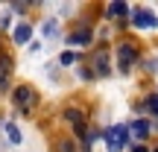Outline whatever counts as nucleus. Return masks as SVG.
I'll return each instance as SVG.
<instances>
[{
    "label": "nucleus",
    "instance_id": "39448f33",
    "mask_svg": "<svg viewBox=\"0 0 158 152\" xmlns=\"http://www.w3.org/2000/svg\"><path fill=\"white\" fill-rule=\"evenodd\" d=\"M147 135H149V120H135L129 126V138H135V141H143Z\"/></svg>",
    "mask_w": 158,
    "mask_h": 152
},
{
    "label": "nucleus",
    "instance_id": "1a4fd4ad",
    "mask_svg": "<svg viewBox=\"0 0 158 152\" xmlns=\"http://www.w3.org/2000/svg\"><path fill=\"white\" fill-rule=\"evenodd\" d=\"M106 15L108 18H123V15H129V6H126V3H111L106 9Z\"/></svg>",
    "mask_w": 158,
    "mask_h": 152
},
{
    "label": "nucleus",
    "instance_id": "0eeeda50",
    "mask_svg": "<svg viewBox=\"0 0 158 152\" xmlns=\"http://www.w3.org/2000/svg\"><path fill=\"white\" fill-rule=\"evenodd\" d=\"M29 38H32V27H29V23H21V27L15 29V41L18 44H27Z\"/></svg>",
    "mask_w": 158,
    "mask_h": 152
},
{
    "label": "nucleus",
    "instance_id": "6e6552de",
    "mask_svg": "<svg viewBox=\"0 0 158 152\" xmlns=\"http://www.w3.org/2000/svg\"><path fill=\"white\" fill-rule=\"evenodd\" d=\"M9 70H12V59L0 53V88H6V76H9Z\"/></svg>",
    "mask_w": 158,
    "mask_h": 152
},
{
    "label": "nucleus",
    "instance_id": "f8f14e48",
    "mask_svg": "<svg viewBox=\"0 0 158 152\" xmlns=\"http://www.w3.org/2000/svg\"><path fill=\"white\" fill-rule=\"evenodd\" d=\"M147 108H149V114H155V117H158V97H149V100H147Z\"/></svg>",
    "mask_w": 158,
    "mask_h": 152
},
{
    "label": "nucleus",
    "instance_id": "f03ea898",
    "mask_svg": "<svg viewBox=\"0 0 158 152\" xmlns=\"http://www.w3.org/2000/svg\"><path fill=\"white\" fill-rule=\"evenodd\" d=\"M132 23L138 29H158V15H152L143 6H138V9H132Z\"/></svg>",
    "mask_w": 158,
    "mask_h": 152
},
{
    "label": "nucleus",
    "instance_id": "ddd939ff",
    "mask_svg": "<svg viewBox=\"0 0 158 152\" xmlns=\"http://www.w3.org/2000/svg\"><path fill=\"white\" fill-rule=\"evenodd\" d=\"M73 62H76L73 53H64V56H62V64H73Z\"/></svg>",
    "mask_w": 158,
    "mask_h": 152
},
{
    "label": "nucleus",
    "instance_id": "423d86ee",
    "mask_svg": "<svg viewBox=\"0 0 158 152\" xmlns=\"http://www.w3.org/2000/svg\"><path fill=\"white\" fill-rule=\"evenodd\" d=\"M94 73L97 76H106L108 73V56H106V50H97L94 53Z\"/></svg>",
    "mask_w": 158,
    "mask_h": 152
},
{
    "label": "nucleus",
    "instance_id": "9d476101",
    "mask_svg": "<svg viewBox=\"0 0 158 152\" xmlns=\"http://www.w3.org/2000/svg\"><path fill=\"white\" fill-rule=\"evenodd\" d=\"M68 41H70V44H88V41H91V32H88V29H82V32H73Z\"/></svg>",
    "mask_w": 158,
    "mask_h": 152
},
{
    "label": "nucleus",
    "instance_id": "9b49d317",
    "mask_svg": "<svg viewBox=\"0 0 158 152\" xmlns=\"http://www.w3.org/2000/svg\"><path fill=\"white\" fill-rule=\"evenodd\" d=\"M6 135H9V141H12V143H21V132H18V126L6 123Z\"/></svg>",
    "mask_w": 158,
    "mask_h": 152
},
{
    "label": "nucleus",
    "instance_id": "f257e3e1",
    "mask_svg": "<svg viewBox=\"0 0 158 152\" xmlns=\"http://www.w3.org/2000/svg\"><path fill=\"white\" fill-rule=\"evenodd\" d=\"M126 141H129V126H111V129L106 132L108 152H120V149L126 146Z\"/></svg>",
    "mask_w": 158,
    "mask_h": 152
},
{
    "label": "nucleus",
    "instance_id": "7ed1b4c3",
    "mask_svg": "<svg viewBox=\"0 0 158 152\" xmlns=\"http://www.w3.org/2000/svg\"><path fill=\"white\" fill-rule=\"evenodd\" d=\"M117 59H120V70L129 73L132 64L138 62V47H135V44H120V47H117Z\"/></svg>",
    "mask_w": 158,
    "mask_h": 152
},
{
    "label": "nucleus",
    "instance_id": "20e7f679",
    "mask_svg": "<svg viewBox=\"0 0 158 152\" xmlns=\"http://www.w3.org/2000/svg\"><path fill=\"white\" fill-rule=\"evenodd\" d=\"M15 102H18V108H23V111H29V108L35 105V94H32V88H27V85H21V88H15Z\"/></svg>",
    "mask_w": 158,
    "mask_h": 152
}]
</instances>
